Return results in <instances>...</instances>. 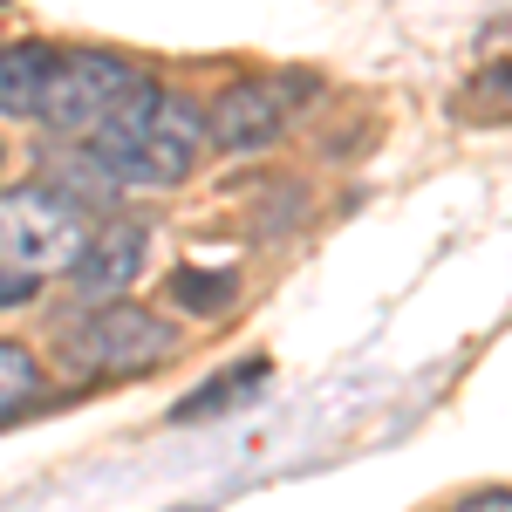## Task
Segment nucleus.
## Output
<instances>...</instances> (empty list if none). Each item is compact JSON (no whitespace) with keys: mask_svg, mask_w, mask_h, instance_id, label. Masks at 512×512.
<instances>
[{"mask_svg":"<svg viewBox=\"0 0 512 512\" xmlns=\"http://www.w3.org/2000/svg\"><path fill=\"white\" fill-rule=\"evenodd\" d=\"M164 89L137 62L123 55H103V48H82V55H62L55 76H48V96H41L35 117L55 130V137H82V144H103L158 103Z\"/></svg>","mask_w":512,"mask_h":512,"instance_id":"obj_1","label":"nucleus"},{"mask_svg":"<svg viewBox=\"0 0 512 512\" xmlns=\"http://www.w3.org/2000/svg\"><path fill=\"white\" fill-rule=\"evenodd\" d=\"M198 144H205V110L185 103V96H158L144 117L89 144V164L110 178V185H137V192H171L185 185L198 164Z\"/></svg>","mask_w":512,"mask_h":512,"instance_id":"obj_2","label":"nucleus"},{"mask_svg":"<svg viewBox=\"0 0 512 512\" xmlns=\"http://www.w3.org/2000/svg\"><path fill=\"white\" fill-rule=\"evenodd\" d=\"M82 205L55 192V185H14V192H0V267H14V274H55V267H69L82 253Z\"/></svg>","mask_w":512,"mask_h":512,"instance_id":"obj_3","label":"nucleus"},{"mask_svg":"<svg viewBox=\"0 0 512 512\" xmlns=\"http://www.w3.org/2000/svg\"><path fill=\"white\" fill-rule=\"evenodd\" d=\"M171 349H178L171 321H158L151 308H130V301H103V308H89V315L69 328L62 362H69L76 376H137V369L164 362Z\"/></svg>","mask_w":512,"mask_h":512,"instance_id":"obj_4","label":"nucleus"},{"mask_svg":"<svg viewBox=\"0 0 512 512\" xmlns=\"http://www.w3.org/2000/svg\"><path fill=\"white\" fill-rule=\"evenodd\" d=\"M308 96H315L308 76H246V82H233V89L212 103V144H219V151H267Z\"/></svg>","mask_w":512,"mask_h":512,"instance_id":"obj_5","label":"nucleus"},{"mask_svg":"<svg viewBox=\"0 0 512 512\" xmlns=\"http://www.w3.org/2000/svg\"><path fill=\"white\" fill-rule=\"evenodd\" d=\"M144 260H151V233H144L137 219H123V226H103V233L82 239V253L69 260V287H76L82 308L123 301V294H130V280L144 274Z\"/></svg>","mask_w":512,"mask_h":512,"instance_id":"obj_6","label":"nucleus"},{"mask_svg":"<svg viewBox=\"0 0 512 512\" xmlns=\"http://www.w3.org/2000/svg\"><path fill=\"white\" fill-rule=\"evenodd\" d=\"M55 62H62V48H48V41H7L0 48V117H35Z\"/></svg>","mask_w":512,"mask_h":512,"instance_id":"obj_7","label":"nucleus"},{"mask_svg":"<svg viewBox=\"0 0 512 512\" xmlns=\"http://www.w3.org/2000/svg\"><path fill=\"white\" fill-rule=\"evenodd\" d=\"M260 383H267V362H239V369L212 376V383H198V390L178 403V424H192V417H226V410L246 403V396H260Z\"/></svg>","mask_w":512,"mask_h":512,"instance_id":"obj_8","label":"nucleus"},{"mask_svg":"<svg viewBox=\"0 0 512 512\" xmlns=\"http://www.w3.org/2000/svg\"><path fill=\"white\" fill-rule=\"evenodd\" d=\"M233 294H239V274H198V267H178L171 274V301L185 308V315H226L233 308Z\"/></svg>","mask_w":512,"mask_h":512,"instance_id":"obj_9","label":"nucleus"},{"mask_svg":"<svg viewBox=\"0 0 512 512\" xmlns=\"http://www.w3.org/2000/svg\"><path fill=\"white\" fill-rule=\"evenodd\" d=\"M35 390H41V362L21 342H7L0 335V424L7 417H21L28 403H35Z\"/></svg>","mask_w":512,"mask_h":512,"instance_id":"obj_10","label":"nucleus"},{"mask_svg":"<svg viewBox=\"0 0 512 512\" xmlns=\"http://www.w3.org/2000/svg\"><path fill=\"white\" fill-rule=\"evenodd\" d=\"M28 301H35V274L0 267V308H28Z\"/></svg>","mask_w":512,"mask_h":512,"instance_id":"obj_11","label":"nucleus"},{"mask_svg":"<svg viewBox=\"0 0 512 512\" xmlns=\"http://www.w3.org/2000/svg\"><path fill=\"white\" fill-rule=\"evenodd\" d=\"M458 512H512V499H506V492H485V499H465Z\"/></svg>","mask_w":512,"mask_h":512,"instance_id":"obj_12","label":"nucleus"}]
</instances>
